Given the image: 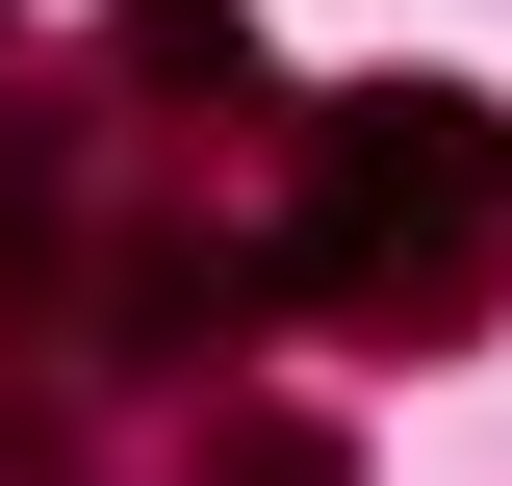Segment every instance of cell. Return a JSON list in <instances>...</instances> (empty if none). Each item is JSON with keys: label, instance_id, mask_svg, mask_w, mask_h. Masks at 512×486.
Masks as SVG:
<instances>
[{"label": "cell", "instance_id": "1", "mask_svg": "<svg viewBox=\"0 0 512 486\" xmlns=\"http://www.w3.org/2000/svg\"><path fill=\"white\" fill-rule=\"evenodd\" d=\"M231 486H333V435H231Z\"/></svg>", "mask_w": 512, "mask_h": 486}]
</instances>
